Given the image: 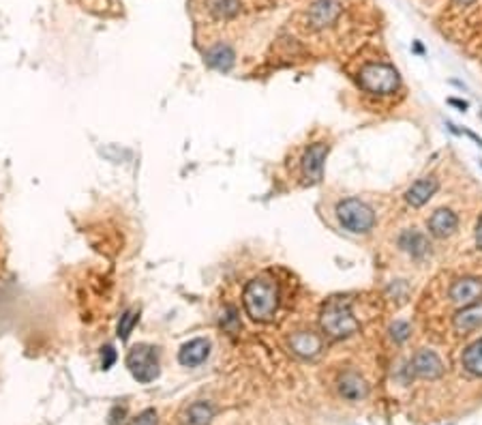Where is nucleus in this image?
<instances>
[{"mask_svg": "<svg viewBox=\"0 0 482 425\" xmlns=\"http://www.w3.org/2000/svg\"><path fill=\"white\" fill-rule=\"evenodd\" d=\"M450 301L455 305H472L482 296V279L478 277H461L450 286Z\"/></svg>", "mask_w": 482, "mask_h": 425, "instance_id": "1a4fd4ad", "label": "nucleus"}, {"mask_svg": "<svg viewBox=\"0 0 482 425\" xmlns=\"http://www.w3.org/2000/svg\"><path fill=\"white\" fill-rule=\"evenodd\" d=\"M208 11L217 20H231L240 13V0H208Z\"/></svg>", "mask_w": 482, "mask_h": 425, "instance_id": "aec40b11", "label": "nucleus"}, {"mask_svg": "<svg viewBox=\"0 0 482 425\" xmlns=\"http://www.w3.org/2000/svg\"><path fill=\"white\" fill-rule=\"evenodd\" d=\"M461 363H463V367H466L468 374L482 378V338L463 350Z\"/></svg>", "mask_w": 482, "mask_h": 425, "instance_id": "6ab92c4d", "label": "nucleus"}, {"mask_svg": "<svg viewBox=\"0 0 482 425\" xmlns=\"http://www.w3.org/2000/svg\"><path fill=\"white\" fill-rule=\"evenodd\" d=\"M326 157H328V144H324V142H315L302 155V176H305V181L309 185H317L321 181Z\"/></svg>", "mask_w": 482, "mask_h": 425, "instance_id": "423d86ee", "label": "nucleus"}, {"mask_svg": "<svg viewBox=\"0 0 482 425\" xmlns=\"http://www.w3.org/2000/svg\"><path fill=\"white\" fill-rule=\"evenodd\" d=\"M338 395L347 402H360L369 395V384L365 382V378L358 374V371H343L341 376H338Z\"/></svg>", "mask_w": 482, "mask_h": 425, "instance_id": "9b49d317", "label": "nucleus"}, {"mask_svg": "<svg viewBox=\"0 0 482 425\" xmlns=\"http://www.w3.org/2000/svg\"><path fill=\"white\" fill-rule=\"evenodd\" d=\"M437 189H439V181L435 179V176H424V179H418L405 191V202L414 208H420L435 196Z\"/></svg>", "mask_w": 482, "mask_h": 425, "instance_id": "ddd939ff", "label": "nucleus"}, {"mask_svg": "<svg viewBox=\"0 0 482 425\" xmlns=\"http://www.w3.org/2000/svg\"><path fill=\"white\" fill-rule=\"evenodd\" d=\"M448 103H450V105H455V108H459L461 112H466V110H468V101H463V99L450 97V99H448Z\"/></svg>", "mask_w": 482, "mask_h": 425, "instance_id": "a878e982", "label": "nucleus"}, {"mask_svg": "<svg viewBox=\"0 0 482 425\" xmlns=\"http://www.w3.org/2000/svg\"><path fill=\"white\" fill-rule=\"evenodd\" d=\"M290 350L305 361L317 359L324 350V338L313 331H298L290 338Z\"/></svg>", "mask_w": 482, "mask_h": 425, "instance_id": "0eeeda50", "label": "nucleus"}, {"mask_svg": "<svg viewBox=\"0 0 482 425\" xmlns=\"http://www.w3.org/2000/svg\"><path fill=\"white\" fill-rule=\"evenodd\" d=\"M234 50H231L229 45H214L212 50L206 52V63L212 67V69H217V71H223V74H227V71L234 67Z\"/></svg>", "mask_w": 482, "mask_h": 425, "instance_id": "a211bd4d", "label": "nucleus"}, {"mask_svg": "<svg viewBox=\"0 0 482 425\" xmlns=\"http://www.w3.org/2000/svg\"><path fill=\"white\" fill-rule=\"evenodd\" d=\"M210 354V342L204 338H195L191 342H187L181 352H178V361L185 367H198L202 365Z\"/></svg>", "mask_w": 482, "mask_h": 425, "instance_id": "4468645a", "label": "nucleus"}, {"mask_svg": "<svg viewBox=\"0 0 482 425\" xmlns=\"http://www.w3.org/2000/svg\"><path fill=\"white\" fill-rule=\"evenodd\" d=\"M127 367L131 376L141 382L148 384L159 378V352L150 344H137L129 350L127 354Z\"/></svg>", "mask_w": 482, "mask_h": 425, "instance_id": "39448f33", "label": "nucleus"}, {"mask_svg": "<svg viewBox=\"0 0 482 425\" xmlns=\"http://www.w3.org/2000/svg\"><path fill=\"white\" fill-rule=\"evenodd\" d=\"M131 425H159V417H157V411L152 408H146V411H141L133 421Z\"/></svg>", "mask_w": 482, "mask_h": 425, "instance_id": "b1692460", "label": "nucleus"}, {"mask_svg": "<svg viewBox=\"0 0 482 425\" xmlns=\"http://www.w3.org/2000/svg\"><path fill=\"white\" fill-rule=\"evenodd\" d=\"M412 371L418 376V378H424V380H435L444 374V363L441 359L433 350H418L412 359Z\"/></svg>", "mask_w": 482, "mask_h": 425, "instance_id": "9d476101", "label": "nucleus"}, {"mask_svg": "<svg viewBox=\"0 0 482 425\" xmlns=\"http://www.w3.org/2000/svg\"><path fill=\"white\" fill-rule=\"evenodd\" d=\"M480 118H482V110H480Z\"/></svg>", "mask_w": 482, "mask_h": 425, "instance_id": "c85d7f7f", "label": "nucleus"}, {"mask_svg": "<svg viewBox=\"0 0 482 425\" xmlns=\"http://www.w3.org/2000/svg\"><path fill=\"white\" fill-rule=\"evenodd\" d=\"M137 320H139V312H135V309H129V312H124L120 316V323H118V338H120V342H127L129 340V335L133 333Z\"/></svg>", "mask_w": 482, "mask_h": 425, "instance_id": "412c9836", "label": "nucleus"}, {"mask_svg": "<svg viewBox=\"0 0 482 425\" xmlns=\"http://www.w3.org/2000/svg\"><path fill=\"white\" fill-rule=\"evenodd\" d=\"M319 327L330 340H347L354 333H358L360 323L356 320V316L349 307V301L334 296L326 301L324 307L319 312Z\"/></svg>", "mask_w": 482, "mask_h": 425, "instance_id": "f03ea898", "label": "nucleus"}, {"mask_svg": "<svg viewBox=\"0 0 482 425\" xmlns=\"http://www.w3.org/2000/svg\"><path fill=\"white\" fill-rule=\"evenodd\" d=\"M242 303L255 323H273L279 309V286L268 277H255L244 286Z\"/></svg>", "mask_w": 482, "mask_h": 425, "instance_id": "f257e3e1", "label": "nucleus"}, {"mask_svg": "<svg viewBox=\"0 0 482 425\" xmlns=\"http://www.w3.org/2000/svg\"><path fill=\"white\" fill-rule=\"evenodd\" d=\"M455 3H457L459 7H470V5L474 3V0H455Z\"/></svg>", "mask_w": 482, "mask_h": 425, "instance_id": "cd10ccee", "label": "nucleus"}, {"mask_svg": "<svg viewBox=\"0 0 482 425\" xmlns=\"http://www.w3.org/2000/svg\"><path fill=\"white\" fill-rule=\"evenodd\" d=\"M358 84L371 95H395L401 78L395 67L384 63H369L360 69Z\"/></svg>", "mask_w": 482, "mask_h": 425, "instance_id": "7ed1b4c3", "label": "nucleus"}, {"mask_svg": "<svg viewBox=\"0 0 482 425\" xmlns=\"http://www.w3.org/2000/svg\"><path fill=\"white\" fill-rule=\"evenodd\" d=\"M338 13H341L338 0H317L307 13V22L313 30H324L336 22Z\"/></svg>", "mask_w": 482, "mask_h": 425, "instance_id": "6e6552de", "label": "nucleus"}, {"mask_svg": "<svg viewBox=\"0 0 482 425\" xmlns=\"http://www.w3.org/2000/svg\"><path fill=\"white\" fill-rule=\"evenodd\" d=\"M399 247L414 260H422L428 254V247L431 245H428V239L422 232H418V230H403L399 237Z\"/></svg>", "mask_w": 482, "mask_h": 425, "instance_id": "dca6fc26", "label": "nucleus"}, {"mask_svg": "<svg viewBox=\"0 0 482 425\" xmlns=\"http://www.w3.org/2000/svg\"><path fill=\"white\" fill-rule=\"evenodd\" d=\"M452 325L459 333H472L476 329H482V301L461 307L452 318Z\"/></svg>", "mask_w": 482, "mask_h": 425, "instance_id": "2eb2a0df", "label": "nucleus"}, {"mask_svg": "<svg viewBox=\"0 0 482 425\" xmlns=\"http://www.w3.org/2000/svg\"><path fill=\"white\" fill-rule=\"evenodd\" d=\"M476 245H478V250H482V217L476 226Z\"/></svg>", "mask_w": 482, "mask_h": 425, "instance_id": "bb28decb", "label": "nucleus"}, {"mask_svg": "<svg viewBox=\"0 0 482 425\" xmlns=\"http://www.w3.org/2000/svg\"><path fill=\"white\" fill-rule=\"evenodd\" d=\"M214 419V406L206 400L193 402L183 413V425H210Z\"/></svg>", "mask_w": 482, "mask_h": 425, "instance_id": "f3484780", "label": "nucleus"}, {"mask_svg": "<svg viewBox=\"0 0 482 425\" xmlns=\"http://www.w3.org/2000/svg\"><path fill=\"white\" fill-rule=\"evenodd\" d=\"M459 217L450 208H437L431 217H428V235L435 239H448L457 232Z\"/></svg>", "mask_w": 482, "mask_h": 425, "instance_id": "f8f14e48", "label": "nucleus"}, {"mask_svg": "<svg viewBox=\"0 0 482 425\" xmlns=\"http://www.w3.org/2000/svg\"><path fill=\"white\" fill-rule=\"evenodd\" d=\"M114 361H116L114 348H112V346H105L103 352H101V365H103V369H110V367L114 365Z\"/></svg>", "mask_w": 482, "mask_h": 425, "instance_id": "393cba45", "label": "nucleus"}, {"mask_svg": "<svg viewBox=\"0 0 482 425\" xmlns=\"http://www.w3.org/2000/svg\"><path fill=\"white\" fill-rule=\"evenodd\" d=\"M221 327L229 333H236L240 329V320L236 316V309L234 307H227L223 314H221Z\"/></svg>", "mask_w": 482, "mask_h": 425, "instance_id": "5701e85b", "label": "nucleus"}, {"mask_svg": "<svg viewBox=\"0 0 482 425\" xmlns=\"http://www.w3.org/2000/svg\"><path fill=\"white\" fill-rule=\"evenodd\" d=\"M409 335H412V327H409L405 320H397L395 325L390 327V338L395 344H403L409 340Z\"/></svg>", "mask_w": 482, "mask_h": 425, "instance_id": "4be33fe9", "label": "nucleus"}, {"mask_svg": "<svg viewBox=\"0 0 482 425\" xmlns=\"http://www.w3.org/2000/svg\"><path fill=\"white\" fill-rule=\"evenodd\" d=\"M336 219L352 235H367L375 228V210L358 198L338 202Z\"/></svg>", "mask_w": 482, "mask_h": 425, "instance_id": "20e7f679", "label": "nucleus"}]
</instances>
